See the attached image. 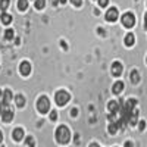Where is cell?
I'll use <instances>...</instances> for the list:
<instances>
[{"mask_svg":"<svg viewBox=\"0 0 147 147\" xmlns=\"http://www.w3.org/2000/svg\"><path fill=\"white\" fill-rule=\"evenodd\" d=\"M71 138V132H69V128L65 127V125H60L57 129H56V140L57 143L60 144H66Z\"/></svg>","mask_w":147,"mask_h":147,"instance_id":"1","label":"cell"},{"mask_svg":"<svg viewBox=\"0 0 147 147\" xmlns=\"http://www.w3.org/2000/svg\"><path fill=\"white\" fill-rule=\"evenodd\" d=\"M37 110H38L40 113H47L49 110H50V102L46 96H41L38 100H37Z\"/></svg>","mask_w":147,"mask_h":147,"instance_id":"2","label":"cell"},{"mask_svg":"<svg viewBox=\"0 0 147 147\" xmlns=\"http://www.w3.org/2000/svg\"><path fill=\"white\" fill-rule=\"evenodd\" d=\"M69 99H71V96H69V93L65 91V90H59V91L56 93V96H55V100H56V103H57L59 106H65V105L69 102Z\"/></svg>","mask_w":147,"mask_h":147,"instance_id":"3","label":"cell"},{"mask_svg":"<svg viewBox=\"0 0 147 147\" xmlns=\"http://www.w3.org/2000/svg\"><path fill=\"white\" fill-rule=\"evenodd\" d=\"M121 22H122V25H124L125 28H131V27L136 25V16H134L131 12H127V13L122 15Z\"/></svg>","mask_w":147,"mask_h":147,"instance_id":"4","label":"cell"},{"mask_svg":"<svg viewBox=\"0 0 147 147\" xmlns=\"http://www.w3.org/2000/svg\"><path fill=\"white\" fill-rule=\"evenodd\" d=\"M105 18H106L107 22H113V21H116V19H118V9H116V7H110V9L106 12Z\"/></svg>","mask_w":147,"mask_h":147,"instance_id":"5","label":"cell"},{"mask_svg":"<svg viewBox=\"0 0 147 147\" xmlns=\"http://www.w3.org/2000/svg\"><path fill=\"white\" fill-rule=\"evenodd\" d=\"M2 119H3V122H10L12 119H13V110H12L9 106L5 107L3 113H2Z\"/></svg>","mask_w":147,"mask_h":147,"instance_id":"6","label":"cell"},{"mask_svg":"<svg viewBox=\"0 0 147 147\" xmlns=\"http://www.w3.org/2000/svg\"><path fill=\"white\" fill-rule=\"evenodd\" d=\"M110 71H112V75H115V77H119L122 72H124V66H122L119 62H115L113 65H112V68H110Z\"/></svg>","mask_w":147,"mask_h":147,"instance_id":"7","label":"cell"},{"mask_svg":"<svg viewBox=\"0 0 147 147\" xmlns=\"http://www.w3.org/2000/svg\"><path fill=\"white\" fill-rule=\"evenodd\" d=\"M19 71H21V74H22L24 77H28L30 74H31V65H30V62H22L21 66H19Z\"/></svg>","mask_w":147,"mask_h":147,"instance_id":"8","label":"cell"},{"mask_svg":"<svg viewBox=\"0 0 147 147\" xmlns=\"http://www.w3.org/2000/svg\"><path fill=\"white\" fill-rule=\"evenodd\" d=\"M107 109H109V112H112V113H116L118 110H121V105H119L118 102L112 100V102H109V103H107Z\"/></svg>","mask_w":147,"mask_h":147,"instance_id":"9","label":"cell"},{"mask_svg":"<svg viewBox=\"0 0 147 147\" xmlns=\"http://www.w3.org/2000/svg\"><path fill=\"white\" fill-rule=\"evenodd\" d=\"M12 137H13L15 141H21L24 138V129L22 128H15L13 132H12Z\"/></svg>","mask_w":147,"mask_h":147,"instance_id":"10","label":"cell"},{"mask_svg":"<svg viewBox=\"0 0 147 147\" xmlns=\"http://www.w3.org/2000/svg\"><path fill=\"white\" fill-rule=\"evenodd\" d=\"M122 90H124V82H122V81H116V82L113 84V87H112V91H113L115 94H119Z\"/></svg>","mask_w":147,"mask_h":147,"instance_id":"11","label":"cell"},{"mask_svg":"<svg viewBox=\"0 0 147 147\" xmlns=\"http://www.w3.org/2000/svg\"><path fill=\"white\" fill-rule=\"evenodd\" d=\"M2 99H3L2 102H3L5 105H9V102L12 100V91H10V90H5V91H3V96H2Z\"/></svg>","mask_w":147,"mask_h":147,"instance_id":"12","label":"cell"},{"mask_svg":"<svg viewBox=\"0 0 147 147\" xmlns=\"http://www.w3.org/2000/svg\"><path fill=\"white\" fill-rule=\"evenodd\" d=\"M137 122H138V110L134 109L131 113V118H129V125H136Z\"/></svg>","mask_w":147,"mask_h":147,"instance_id":"13","label":"cell"},{"mask_svg":"<svg viewBox=\"0 0 147 147\" xmlns=\"http://www.w3.org/2000/svg\"><path fill=\"white\" fill-rule=\"evenodd\" d=\"M15 103H16L18 107H22L24 105H25V97H24L22 94H18V96L15 97Z\"/></svg>","mask_w":147,"mask_h":147,"instance_id":"14","label":"cell"},{"mask_svg":"<svg viewBox=\"0 0 147 147\" xmlns=\"http://www.w3.org/2000/svg\"><path fill=\"white\" fill-rule=\"evenodd\" d=\"M134 43H136V37H134V34H127L125 35V44L127 46H132Z\"/></svg>","mask_w":147,"mask_h":147,"instance_id":"15","label":"cell"},{"mask_svg":"<svg viewBox=\"0 0 147 147\" xmlns=\"http://www.w3.org/2000/svg\"><path fill=\"white\" fill-rule=\"evenodd\" d=\"M0 19H2V22L5 24V25H9V24L12 22V16L9 13H2V16H0Z\"/></svg>","mask_w":147,"mask_h":147,"instance_id":"16","label":"cell"},{"mask_svg":"<svg viewBox=\"0 0 147 147\" xmlns=\"http://www.w3.org/2000/svg\"><path fill=\"white\" fill-rule=\"evenodd\" d=\"M28 7V0H18V9L19 10H27Z\"/></svg>","mask_w":147,"mask_h":147,"instance_id":"17","label":"cell"},{"mask_svg":"<svg viewBox=\"0 0 147 147\" xmlns=\"http://www.w3.org/2000/svg\"><path fill=\"white\" fill-rule=\"evenodd\" d=\"M118 128H119V127H118V122L115 121V122H112V124L107 127V131H109L110 134H115V132L118 131Z\"/></svg>","mask_w":147,"mask_h":147,"instance_id":"18","label":"cell"},{"mask_svg":"<svg viewBox=\"0 0 147 147\" xmlns=\"http://www.w3.org/2000/svg\"><path fill=\"white\" fill-rule=\"evenodd\" d=\"M131 81H132L134 84H137V82L140 81V75H138V71H132V72H131Z\"/></svg>","mask_w":147,"mask_h":147,"instance_id":"19","label":"cell"},{"mask_svg":"<svg viewBox=\"0 0 147 147\" xmlns=\"http://www.w3.org/2000/svg\"><path fill=\"white\" fill-rule=\"evenodd\" d=\"M9 2L10 0H0V9H2V12H6V9L9 7Z\"/></svg>","mask_w":147,"mask_h":147,"instance_id":"20","label":"cell"},{"mask_svg":"<svg viewBox=\"0 0 147 147\" xmlns=\"http://www.w3.org/2000/svg\"><path fill=\"white\" fill-rule=\"evenodd\" d=\"M13 35H15L13 30H6L5 31V38L6 40H12V38H13Z\"/></svg>","mask_w":147,"mask_h":147,"instance_id":"21","label":"cell"},{"mask_svg":"<svg viewBox=\"0 0 147 147\" xmlns=\"http://www.w3.org/2000/svg\"><path fill=\"white\" fill-rule=\"evenodd\" d=\"M46 6V0H35V9H43Z\"/></svg>","mask_w":147,"mask_h":147,"instance_id":"22","label":"cell"},{"mask_svg":"<svg viewBox=\"0 0 147 147\" xmlns=\"http://www.w3.org/2000/svg\"><path fill=\"white\" fill-rule=\"evenodd\" d=\"M25 141H27V146H28V147H34V138H32V137H27Z\"/></svg>","mask_w":147,"mask_h":147,"instance_id":"23","label":"cell"},{"mask_svg":"<svg viewBox=\"0 0 147 147\" xmlns=\"http://www.w3.org/2000/svg\"><path fill=\"white\" fill-rule=\"evenodd\" d=\"M107 3H109V0H99V6H100V7L107 6Z\"/></svg>","mask_w":147,"mask_h":147,"instance_id":"24","label":"cell"},{"mask_svg":"<svg viewBox=\"0 0 147 147\" xmlns=\"http://www.w3.org/2000/svg\"><path fill=\"white\" fill-rule=\"evenodd\" d=\"M6 106H9V105H5L3 102H0V116H2V113H3V110H5Z\"/></svg>","mask_w":147,"mask_h":147,"instance_id":"25","label":"cell"},{"mask_svg":"<svg viewBox=\"0 0 147 147\" xmlns=\"http://www.w3.org/2000/svg\"><path fill=\"white\" fill-rule=\"evenodd\" d=\"M71 2H72V5H74V6H77V7H78V6H81L82 0H71Z\"/></svg>","mask_w":147,"mask_h":147,"instance_id":"26","label":"cell"},{"mask_svg":"<svg viewBox=\"0 0 147 147\" xmlns=\"http://www.w3.org/2000/svg\"><path fill=\"white\" fill-rule=\"evenodd\" d=\"M50 119L52 121H56L57 119V112H55V110H53V112H50Z\"/></svg>","mask_w":147,"mask_h":147,"instance_id":"27","label":"cell"},{"mask_svg":"<svg viewBox=\"0 0 147 147\" xmlns=\"http://www.w3.org/2000/svg\"><path fill=\"white\" fill-rule=\"evenodd\" d=\"M138 127H140V129L143 131V129L146 128V122H144V121H141V122H140V125H138Z\"/></svg>","mask_w":147,"mask_h":147,"instance_id":"28","label":"cell"},{"mask_svg":"<svg viewBox=\"0 0 147 147\" xmlns=\"http://www.w3.org/2000/svg\"><path fill=\"white\" fill-rule=\"evenodd\" d=\"M71 115H72V116H77V115H78V110H77V109H72Z\"/></svg>","mask_w":147,"mask_h":147,"instance_id":"29","label":"cell"},{"mask_svg":"<svg viewBox=\"0 0 147 147\" xmlns=\"http://www.w3.org/2000/svg\"><path fill=\"white\" fill-rule=\"evenodd\" d=\"M125 147H134V144H132L131 141H127V143H125Z\"/></svg>","mask_w":147,"mask_h":147,"instance_id":"30","label":"cell"},{"mask_svg":"<svg viewBox=\"0 0 147 147\" xmlns=\"http://www.w3.org/2000/svg\"><path fill=\"white\" fill-rule=\"evenodd\" d=\"M144 25H146V28H147V13L144 15Z\"/></svg>","mask_w":147,"mask_h":147,"instance_id":"31","label":"cell"},{"mask_svg":"<svg viewBox=\"0 0 147 147\" xmlns=\"http://www.w3.org/2000/svg\"><path fill=\"white\" fill-rule=\"evenodd\" d=\"M90 147H100L99 144H96V143H93V144H90Z\"/></svg>","mask_w":147,"mask_h":147,"instance_id":"32","label":"cell"},{"mask_svg":"<svg viewBox=\"0 0 147 147\" xmlns=\"http://www.w3.org/2000/svg\"><path fill=\"white\" fill-rule=\"evenodd\" d=\"M2 140H3V136H2V131H0V143H2Z\"/></svg>","mask_w":147,"mask_h":147,"instance_id":"33","label":"cell"},{"mask_svg":"<svg viewBox=\"0 0 147 147\" xmlns=\"http://www.w3.org/2000/svg\"><path fill=\"white\" fill-rule=\"evenodd\" d=\"M59 2L62 3V5H65V3H66V0H59Z\"/></svg>","mask_w":147,"mask_h":147,"instance_id":"34","label":"cell"},{"mask_svg":"<svg viewBox=\"0 0 147 147\" xmlns=\"http://www.w3.org/2000/svg\"><path fill=\"white\" fill-rule=\"evenodd\" d=\"M146 62H147V57H146Z\"/></svg>","mask_w":147,"mask_h":147,"instance_id":"35","label":"cell"}]
</instances>
